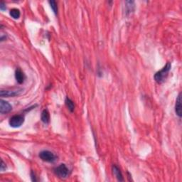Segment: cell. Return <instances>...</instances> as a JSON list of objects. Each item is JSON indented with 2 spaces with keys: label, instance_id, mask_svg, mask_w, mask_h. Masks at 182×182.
Listing matches in <instances>:
<instances>
[{
  "label": "cell",
  "instance_id": "obj_1",
  "mask_svg": "<svg viewBox=\"0 0 182 182\" xmlns=\"http://www.w3.org/2000/svg\"><path fill=\"white\" fill-rule=\"evenodd\" d=\"M171 64L170 63L168 62L162 69L159 70V71H158L157 73H156V74L154 75V77L155 81L158 83H161L164 81L168 76V73H169V70L171 69Z\"/></svg>",
  "mask_w": 182,
  "mask_h": 182
},
{
  "label": "cell",
  "instance_id": "obj_2",
  "mask_svg": "<svg viewBox=\"0 0 182 182\" xmlns=\"http://www.w3.org/2000/svg\"><path fill=\"white\" fill-rule=\"evenodd\" d=\"M54 173L60 179H66L69 174V169L66 164H61L54 169Z\"/></svg>",
  "mask_w": 182,
  "mask_h": 182
},
{
  "label": "cell",
  "instance_id": "obj_3",
  "mask_svg": "<svg viewBox=\"0 0 182 182\" xmlns=\"http://www.w3.org/2000/svg\"><path fill=\"white\" fill-rule=\"evenodd\" d=\"M40 159L46 162H54L57 159V157L51 151L44 150L39 153Z\"/></svg>",
  "mask_w": 182,
  "mask_h": 182
},
{
  "label": "cell",
  "instance_id": "obj_4",
  "mask_svg": "<svg viewBox=\"0 0 182 182\" xmlns=\"http://www.w3.org/2000/svg\"><path fill=\"white\" fill-rule=\"evenodd\" d=\"M24 122V117L23 115H18L11 117L9 121V125L14 128H18L20 127Z\"/></svg>",
  "mask_w": 182,
  "mask_h": 182
},
{
  "label": "cell",
  "instance_id": "obj_5",
  "mask_svg": "<svg viewBox=\"0 0 182 182\" xmlns=\"http://www.w3.org/2000/svg\"><path fill=\"white\" fill-rule=\"evenodd\" d=\"M23 91L22 89H19V90H1L0 92V95L2 97H15L17 96H19L21 93V92Z\"/></svg>",
  "mask_w": 182,
  "mask_h": 182
},
{
  "label": "cell",
  "instance_id": "obj_6",
  "mask_svg": "<svg viewBox=\"0 0 182 182\" xmlns=\"http://www.w3.org/2000/svg\"><path fill=\"white\" fill-rule=\"evenodd\" d=\"M12 110V106L7 101L1 100L0 101V112L2 114H6Z\"/></svg>",
  "mask_w": 182,
  "mask_h": 182
},
{
  "label": "cell",
  "instance_id": "obj_7",
  "mask_svg": "<svg viewBox=\"0 0 182 182\" xmlns=\"http://www.w3.org/2000/svg\"><path fill=\"white\" fill-rule=\"evenodd\" d=\"M175 112L177 113V115L179 118L181 117V93L178 96L177 100H176V105H175Z\"/></svg>",
  "mask_w": 182,
  "mask_h": 182
},
{
  "label": "cell",
  "instance_id": "obj_8",
  "mask_svg": "<svg viewBox=\"0 0 182 182\" xmlns=\"http://www.w3.org/2000/svg\"><path fill=\"white\" fill-rule=\"evenodd\" d=\"M125 14L126 15H129L135 10V2L133 1H127L125 2Z\"/></svg>",
  "mask_w": 182,
  "mask_h": 182
},
{
  "label": "cell",
  "instance_id": "obj_9",
  "mask_svg": "<svg viewBox=\"0 0 182 182\" xmlns=\"http://www.w3.org/2000/svg\"><path fill=\"white\" fill-rule=\"evenodd\" d=\"M15 78L17 81L19 83V84H22L24 82L25 80V76H24V73L21 71V70L20 68H17L15 71Z\"/></svg>",
  "mask_w": 182,
  "mask_h": 182
},
{
  "label": "cell",
  "instance_id": "obj_10",
  "mask_svg": "<svg viewBox=\"0 0 182 182\" xmlns=\"http://www.w3.org/2000/svg\"><path fill=\"white\" fill-rule=\"evenodd\" d=\"M112 172H113V174L115 176V177L117 178V179H118L119 181H124V179H123V177H122V174L121 172L120 169H119V167H117L116 165L112 166Z\"/></svg>",
  "mask_w": 182,
  "mask_h": 182
},
{
  "label": "cell",
  "instance_id": "obj_11",
  "mask_svg": "<svg viewBox=\"0 0 182 182\" xmlns=\"http://www.w3.org/2000/svg\"><path fill=\"white\" fill-rule=\"evenodd\" d=\"M41 121L45 124H48L50 122V115L46 109L44 110L41 113Z\"/></svg>",
  "mask_w": 182,
  "mask_h": 182
},
{
  "label": "cell",
  "instance_id": "obj_12",
  "mask_svg": "<svg viewBox=\"0 0 182 182\" xmlns=\"http://www.w3.org/2000/svg\"><path fill=\"white\" fill-rule=\"evenodd\" d=\"M65 103H66V106L68 108V110H69L70 112H73L75 110L74 102L67 97V98H66V100H65Z\"/></svg>",
  "mask_w": 182,
  "mask_h": 182
},
{
  "label": "cell",
  "instance_id": "obj_13",
  "mask_svg": "<svg viewBox=\"0 0 182 182\" xmlns=\"http://www.w3.org/2000/svg\"><path fill=\"white\" fill-rule=\"evenodd\" d=\"M10 15H11V17L12 18H14V19H19V18L20 17V11L18 9H12L10 10Z\"/></svg>",
  "mask_w": 182,
  "mask_h": 182
},
{
  "label": "cell",
  "instance_id": "obj_14",
  "mask_svg": "<svg viewBox=\"0 0 182 182\" xmlns=\"http://www.w3.org/2000/svg\"><path fill=\"white\" fill-rule=\"evenodd\" d=\"M49 4H50V7H51V9L54 11V13L57 14V12H58L57 3H56L55 1H50L49 2Z\"/></svg>",
  "mask_w": 182,
  "mask_h": 182
},
{
  "label": "cell",
  "instance_id": "obj_15",
  "mask_svg": "<svg viewBox=\"0 0 182 182\" xmlns=\"http://www.w3.org/2000/svg\"><path fill=\"white\" fill-rule=\"evenodd\" d=\"M6 169H7V166H6V164L3 161V160H2L1 161V171H4L5 170H6Z\"/></svg>",
  "mask_w": 182,
  "mask_h": 182
},
{
  "label": "cell",
  "instance_id": "obj_16",
  "mask_svg": "<svg viewBox=\"0 0 182 182\" xmlns=\"http://www.w3.org/2000/svg\"><path fill=\"white\" fill-rule=\"evenodd\" d=\"M31 178L32 181H37V179H36V176H35V174H34V173L33 172V171H31Z\"/></svg>",
  "mask_w": 182,
  "mask_h": 182
},
{
  "label": "cell",
  "instance_id": "obj_17",
  "mask_svg": "<svg viewBox=\"0 0 182 182\" xmlns=\"http://www.w3.org/2000/svg\"><path fill=\"white\" fill-rule=\"evenodd\" d=\"M0 9L2 10V11L6 9V6L4 2H1V4H0Z\"/></svg>",
  "mask_w": 182,
  "mask_h": 182
}]
</instances>
